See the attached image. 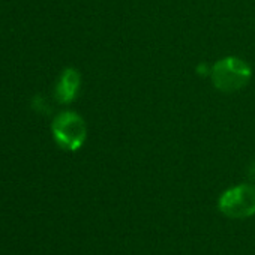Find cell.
Listing matches in <instances>:
<instances>
[{
    "label": "cell",
    "instance_id": "obj_1",
    "mask_svg": "<svg viewBox=\"0 0 255 255\" xmlns=\"http://www.w3.org/2000/svg\"><path fill=\"white\" fill-rule=\"evenodd\" d=\"M51 134L59 147L68 152H77L87 138V126L80 114L62 111L51 123Z\"/></svg>",
    "mask_w": 255,
    "mask_h": 255
},
{
    "label": "cell",
    "instance_id": "obj_2",
    "mask_svg": "<svg viewBox=\"0 0 255 255\" xmlns=\"http://www.w3.org/2000/svg\"><path fill=\"white\" fill-rule=\"evenodd\" d=\"M210 77L213 86L218 90L224 93H233L243 89L249 83L252 77V69L245 60L230 56L218 60L212 66Z\"/></svg>",
    "mask_w": 255,
    "mask_h": 255
},
{
    "label": "cell",
    "instance_id": "obj_3",
    "mask_svg": "<svg viewBox=\"0 0 255 255\" xmlns=\"http://www.w3.org/2000/svg\"><path fill=\"white\" fill-rule=\"evenodd\" d=\"M219 210L234 219H243L255 215V186L237 185L225 191L219 198Z\"/></svg>",
    "mask_w": 255,
    "mask_h": 255
},
{
    "label": "cell",
    "instance_id": "obj_4",
    "mask_svg": "<svg viewBox=\"0 0 255 255\" xmlns=\"http://www.w3.org/2000/svg\"><path fill=\"white\" fill-rule=\"evenodd\" d=\"M80 84H81L80 72L74 68L65 69L57 81V86H56V96H57L59 102L71 104L78 95Z\"/></svg>",
    "mask_w": 255,
    "mask_h": 255
},
{
    "label": "cell",
    "instance_id": "obj_5",
    "mask_svg": "<svg viewBox=\"0 0 255 255\" xmlns=\"http://www.w3.org/2000/svg\"><path fill=\"white\" fill-rule=\"evenodd\" d=\"M33 107H35V110H38V111H42V108H44V110H48V108H50V107L47 105L45 99H42L41 96H36V98H35Z\"/></svg>",
    "mask_w": 255,
    "mask_h": 255
},
{
    "label": "cell",
    "instance_id": "obj_6",
    "mask_svg": "<svg viewBox=\"0 0 255 255\" xmlns=\"http://www.w3.org/2000/svg\"><path fill=\"white\" fill-rule=\"evenodd\" d=\"M197 72H198L200 75H204V72H206V74H210V72H212V69L209 71V69H207V66H206L204 63H201V65L197 68Z\"/></svg>",
    "mask_w": 255,
    "mask_h": 255
}]
</instances>
